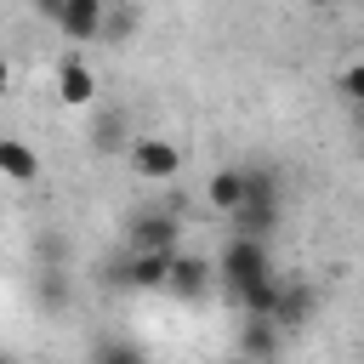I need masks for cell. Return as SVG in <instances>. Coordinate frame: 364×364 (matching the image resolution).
I'll list each match as a JSON object with an SVG mask.
<instances>
[{
    "label": "cell",
    "instance_id": "14",
    "mask_svg": "<svg viewBox=\"0 0 364 364\" xmlns=\"http://www.w3.org/2000/svg\"><path fill=\"white\" fill-rule=\"evenodd\" d=\"M279 290H284V279L279 273H267V279H256L245 296H239V307H245V318H267L273 324V307H279Z\"/></svg>",
    "mask_w": 364,
    "mask_h": 364
},
{
    "label": "cell",
    "instance_id": "1",
    "mask_svg": "<svg viewBox=\"0 0 364 364\" xmlns=\"http://www.w3.org/2000/svg\"><path fill=\"white\" fill-rule=\"evenodd\" d=\"M233 239H267L279 228V176L273 171H245V205L228 216Z\"/></svg>",
    "mask_w": 364,
    "mask_h": 364
},
{
    "label": "cell",
    "instance_id": "15",
    "mask_svg": "<svg viewBox=\"0 0 364 364\" xmlns=\"http://www.w3.org/2000/svg\"><path fill=\"white\" fill-rule=\"evenodd\" d=\"M85 364H148V353H142L136 341H125V336H102Z\"/></svg>",
    "mask_w": 364,
    "mask_h": 364
},
{
    "label": "cell",
    "instance_id": "18",
    "mask_svg": "<svg viewBox=\"0 0 364 364\" xmlns=\"http://www.w3.org/2000/svg\"><path fill=\"white\" fill-rule=\"evenodd\" d=\"M131 28H136V11H131V6H125V11H108V17H102V40H125Z\"/></svg>",
    "mask_w": 364,
    "mask_h": 364
},
{
    "label": "cell",
    "instance_id": "4",
    "mask_svg": "<svg viewBox=\"0 0 364 364\" xmlns=\"http://www.w3.org/2000/svg\"><path fill=\"white\" fill-rule=\"evenodd\" d=\"M125 159H131V171H136L142 182H171V176H182V148H176L171 136H136V142L125 148Z\"/></svg>",
    "mask_w": 364,
    "mask_h": 364
},
{
    "label": "cell",
    "instance_id": "16",
    "mask_svg": "<svg viewBox=\"0 0 364 364\" xmlns=\"http://www.w3.org/2000/svg\"><path fill=\"white\" fill-rule=\"evenodd\" d=\"M34 296H40L51 313H63V301H68V279H63V267H46L40 284H34Z\"/></svg>",
    "mask_w": 364,
    "mask_h": 364
},
{
    "label": "cell",
    "instance_id": "11",
    "mask_svg": "<svg viewBox=\"0 0 364 364\" xmlns=\"http://www.w3.org/2000/svg\"><path fill=\"white\" fill-rule=\"evenodd\" d=\"M279 330L267 324V318H245L239 324V358H250V364H273L279 358Z\"/></svg>",
    "mask_w": 364,
    "mask_h": 364
},
{
    "label": "cell",
    "instance_id": "7",
    "mask_svg": "<svg viewBox=\"0 0 364 364\" xmlns=\"http://www.w3.org/2000/svg\"><path fill=\"white\" fill-rule=\"evenodd\" d=\"M313 313H318V296H313V284H301V279H284V290H279V307H273V330H279V336H284V330H301Z\"/></svg>",
    "mask_w": 364,
    "mask_h": 364
},
{
    "label": "cell",
    "instance_id": "22",
    "mask_svg": "<svg viewBox=\"0 0 364 364\" xmlns=\"http://www.w3.org/2000/svg\"><path fill=\"white\" fill-rule=\"evenodd\" d=\"M0 364H11V358H6V353H0Z\"/></svg>",
    "mask_w": 364,
    "mask_h": 364
},
{
    "label": "cell",
    "instance_id": "9",
    "mask_svg": "<svg viewBox=\"0 0 364 364\" xmlns=\"http://www.w3.org/2000/svg\"><path fill=\"white\" fill-rule=\"evenodd\" d=\"M210 279H216V267H210L205 256H188V250H182V256H171V279H165V290L182 296V301H199Z\"/></svg>",
    "mask_w": 364,
    "mask_h": 364
},
{
    "label": "cell",
    "instance_id": "3",
    "mask_svg": "<svg viewBox=\"0 0 364 364\" xmlns=\"http://www.w3.org/2000/svg\"><path fill=\"white\" fill-rule=\"evenodd\" d=\"M34 11H40L46 23H57V28H63V40H74V46L102 40V17H108V6H102V0H40Z\"/></svg>",
    "mask_w": 364,
    "mask_h": 364
},
{
    "label": "cell",
    "instance_id": "20",
    "mask_svg": "<svg viewBox=\"0 0 364 364\" xmlns=\"http://www.w3.org/2000/svg\"><path fill=\"white\" fill-rule=\"evenodd\" d=\"M358 136H364V108H358Z\"/></svg>",
    "mask_w": 364,
    "mask_h": 364
},
{
    "label": "cell",
    "instance_id": "2",
    "mask_svg": "<svg viewBox=\"0 0 364 364\" xmlns=\"http://www.w3.org/2000/svg\"><path fill=\"white\" fill-rule=\"evenodd\" d=\"M267 273H273V256H267L262 239H228L222 256H216V279H222L228 301H239V296H245L256 279H267Z\"/></svg>",
    "mask_w": 364,
    "mask_h": 364
},
{
    "label": "cell",
    "instance_id": "21",
    "mask_svg": "<svg viewBox=\"0 0 364 364\" xmlns=\"http://www.w3.org/2000/svg\"><path fill=\"white\" fill-rule=\"evenodd\" d=\"M228 364H250V358H228Z\"/></svg>",
    "mask_w": 364,
    "mask_h": 364
},
{
    "label": "cell",
    "instance_id": "5",
    "mask_svg": "<svg viewBox=\"0 0 364 364\" xmlns=\"http://www.w3.org/2000/svg\"><path fill=\"white\" fill-rule=\"evenodd\" d=\"M176 216L171 210H136L125 222V256H148V250H176Z\"/></svg>",
    "mask_w": 364,
    "mask_h": 364
},
{
    "label": "cell",
    "instance_id": "12",
    "mask_svg": "<svg viewBox=\"0 0 364 364\" xmlns=\"http://www.w3.org/2000/svg\"><path fill=\"white\" fill-rule=\"evenodd\" d=\"M0 176L17 182V188H28V182L40 176V154H34L28 142H17V136H0Z\"/></svg>",
    "mask_w": 364,
    "mask_h": 364
},
{
    "label": "cell",
    "instance_id": "17",
    "mask_svg": "<svg viewBox=\"0 0 364 364\" xmlns=\"http://www.w3.org/2000/svg\"><path fill=\"white\" fill-rule=\"evenodd\" d=\"M341 97H347L353 108H364V63H347V68H341Z\"/></svg>",
    "mask_w": 364,
    "mask_h": 364
},
{
    "label": "cell",
    "instance_id": "19",
    "mask_svg": "<svg viewBox=\"0 0 364 364\" xmlns=\"http://www.w3.org/2000/svg\"><path fill=\"white\" fill-rule=\"evenodd\" d=\"M6 91H11V63L0 57V97H6Z\"/></svg>",
    "mask_w": 364,
    "mask_h": 364
},
{
    "label": "cell",
    "instance_id": "10",
    "mask_svg": "<svg viewBox=\"0 0 364 364\" xmlns=\"http://www.w3.org/2000/svg\"><path fill=\"white\" fill-rule=\"evenodd\" d=\"M131 142H136V131H131L125 108H102V114L91 119V148H97V154H119V148H131Z\"/></svg>",
    "mask_w": 364,
    "mask_h": 364
},
{
    "label": "cell",
    "instance_id": "6",
    "mask_svg": "<svg viewBox=\"0 0 364 364\" xmlns=\"http://www.w3.org/2000/svg\"><path fill=\"white\" fill-rule=\"evenodd\" d=\"M171 256H176V250L125 256V262H114L108 273H114V284H131V290H165V279H171Z\"/></svg>",
    "mask_w": 364,
    "mask_h": 364
},
{
    "label": "cell",
    "instance_id": "8",
    "mask_svg": "<svg viewBox=\"0 0 364 364\" xmlns=\"http://www.w3.org/2000/svg\"><path fill=\"white\" fill-rule=\"evenodd\" d=\"M57 97H63L68 108H85V102L97 97V74H91V63H85L80 51H68V57L57 63Z\"/></svg>",
    "mask_w": 364,
    "mask_h": 364
},
{
    "label": "cell",
    "instance_id": "13",
    "mask_svg": "<svg viewBox=\"0 0 364 364\" xmlns=\"http://www.w3.org/2000/svg\"><path fill=\"white\" fill-rule=\"evenodd\" d=\"M205 193H210V205H216V210H228V216H233V210L245 205V165H222V171L210 176V188H205Z\"/></svg>",
    "mask_w": 364,
    "mask_h": 364
}]
</instances>
